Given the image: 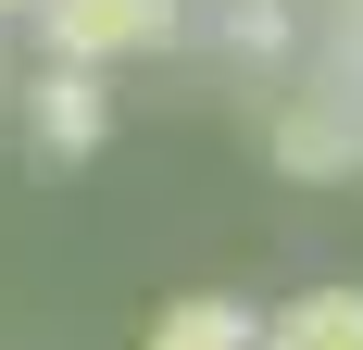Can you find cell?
I'll use <instances>...</instances> for the list:
<instances>
[{"label":"cell","instance_id":"6da1fadb","mask_svg":"<svg viewBox=\"0 0 363 350\" xmlns=\"http://www.w3.org/2000/svg\"><path fill=\"white\" fill-rule=\"evenodd\" d=\"M38 26H50V63H138L163 38L188 26V0H38Z\"/></svg>","mask_w":363,"mask_h":350},{"label":"cell","instance_id":"7a4b0ae2","mask_svg":"<svg viewBox=\"0 0 363 350\" xmlns=\"http://www.w3.org/2000/svg\"><path fill=\"white\" fill-rule=\"evenodd\" d=\"M276 163L289 175H363V101L351 88H289V113H276Z\"/></svg>","mask_w":363,"mask_h":350},{"label":"cell","instance_id":"3957f363","mask_svg":"<svg viewBox=\"0 0 363 350\" xmlns=\"http://www.w3.org/2000/svg\"><path fill=\"white\" fill-rule=\"evenodd\" d=\"M26 125H38V150L50 163H88V150L113 138V88H101V63H50L26 88Z\"/></svg>","mask_w":363,"mask_h":350},{"label":"cell","instance_id":"277c9868","mask_svg":"<svg viewBox=\"0 0 363 350\" xmlns=\"http://www.w3.org/2000/svg\"><path fill=\"white\" fill-rule=\"evenodd\" d=\"M263 350H363V288H313L263 325Z\"/></svg>","mask_w":363,"mask_h":350},{"label":"cell","instance_id":"5b68a950","mask_svg":"<svg viewBox=\"0 0 363 350\" xmlns=\"http://www.w3.org/2000/svg\"><path fill=\"white\" fill-rule=\"evenodd\" d=\"M150 350H263V325H251V300H176L150 325Z\"/></svg>","mask_w":363,"mask_h":350},{"label":"cell","instance_id":"8992f818","mask_svg":"<svg viewBox=\"0 0 363 350\" xmlns=\"http://www.w3.org/2000/svg\"><path fill=\"white\" fill-rule=\"evenodd\" d=\"M213 26H225V50H276V38H289V13H276V0H225Z\"/></svg>","mask_w":363,"mask_h":350},{"label":"cell","instance_id":"52a82bcc","mask_svg":"<svg viewBox=\"0 0 363 350\" xmlns=\"http://www.w3.org/2000/svg\"><path fill=\"white\" fill-rule=\"evenodd\" d=\"M13 13H38V0H0V26H13Z\"/></svg>","mask_w":363,"mask_h":350}]
</instances>
